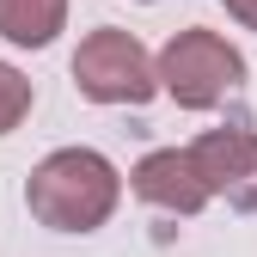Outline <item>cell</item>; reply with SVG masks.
Wrapping results in <instances>:
<instances>
[{
  "label": "cell",
  "mask_w": 257,
  "mask_h": 257,
  "mask_svg": "<svg viewBox=\"0 0 257 257\" xmlns=\"http://www.w3.org/2000/svg\"><path fill=\"white\" fill-rule=\"evenodd\" d=\"M190 159L214 196H227L233 208H257V128H208L190 141Z\"/></svg>",
  "instance_id": "277c9868"
},
{
  "label": "cell",
  "mask_w": 257,
  "mask_h": 257,
  "mask_svg": "<svg viewBox=\"0 0 257 257\" xmlns=\"http://www.w3.org/2000/svg\"><path fill=\"white\" fill-rule=\"evenodd\" d=\"M74 86L92 104H147L159 92V61L141 49L135 31L98 25V31H86L80 49H74Z\"/></svg>",
  "instance_id": "3957f363"
},
{
  "label": "cell",
  "mask_w": 257,
  "mask_h": 257,
  "mask_svg": "<svg viewBox=\"0 0 257 257\" xmlns=\"http://www.w3.org/2000/svg\"><path fill=\"white\" fill-rule=\"evenodd\" d=\"M220 7H227V13H233L245 31H257V0H220Z\"/></svg>",
  "instance_id": "ba28073f"
},
{
  "label": "cell",
  "mask_w": 257,
  "mask_h": 257,
  "mask_svg": "<svg viewBox=\"0 0 257 257\" xmlns=\"http://www.w3.org/2000/svg\"><path fill=\"white\" fill-rule=\"evenodd\" d=\"M25 202L31 214L43 220V227L55 233H92V227H104V220L116 214L122 202V178L104 153H92V147H61L49 153L37 172H31L25 184Z\"/></svg>",
  "instance_id": "6da1fadb"
},
{
  "label": "cell",
  "mask_w": 257,
  "mask_h": 257,
  "mask_svg": "<svg viewBox=\"0 0 257 257\" xmlns=\"http://www.w3.org/2000/svg\"><path fill=\"white\" fill-rule=\"evenodd\" d=\"M128 190H135L141 202L166 208V214H202V208L214 202V190L202 184L190 147H159V153H147L141 166L128 172Z\"/></svg>",
  "instance_id": "5b68a950"
},
{
  "label": "cell",
  "mask_w": 257,
  "mask_h": 257,
  "mask_svg": "<svg viewBox=\"0 0 257 257\" xmlns=\"http://www.w3.org/2000/svg\"><path fill=\"white\" fill-rule=\"evenodd\" d=\"M31 110V80L13 68V61H0V135H13Z\"/></svg>",
  "instance_id": "52a82bcc"
},
{
  "label": "cell",
  "mask_w": 257,
  "mask_h": 257,
  "mask_svg": "<svg viewBox=\"0 0 257 257\" xmlns=\"http://www.w3.org/2000/svg\"><path fill=\"white\" fill-rule=\"evenodd\" d=\"M61 25H68V0H0V37L19 49L55 43Z\"/></svg>",
  "instance_id": "8992f818"
},
{
  "label": "cell",
  "mask_w": 257,
  "mask_h": 257,
  "mask_svg": "<svg viewBox=\"0 0 257 257\" xmlns=\"http://www.w3.org/2000/svg\"><path fill=\"white\" fill-rule=\"evenodd\" d=\"M239 86H245V55L220 31L190 25L159 49V92H172L184 110H214Z\"/></svg>",
  "instance_id": "7a4b0ae2"
}]
</instances>
